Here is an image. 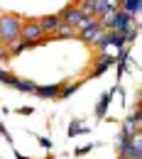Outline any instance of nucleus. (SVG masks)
I'll return each instance as SVG.
<instances>
[{
    "label": "nucleus",
    "instance_id": "423d86ee",
    "mask_svg": "<svg viewBox=\"0 0 142 159\" xmlns=\"http://www.w3.org/2000/svg\"><path fill=\"white\" fill-rule=\"evenodd\" d=\"M142 125V115H140V105L135 108V113L132 115H127L125 122H122V135H132V132H137Z\"/></svg>",
    "mask_w": 142,
    "mask_h": 159
},
{
    "label": "nucleus",
    "instance_id": "a211bd4d",
    "mask_svg": "<svg viewBox=\"0 0 142 159\" xmlns=\"http://www.w3.org/2000/svg\"><path fill=\"white\" fill-rule=\"evenodd\" d=\"M79 132H88V125H83V122H71V127H69V135H79Z\"/></svg>",
    "mask_w": 142,
    "mask_h": 159
},
{
    "label": "nucleus",
    "instance_id": "39448f33",
    "mask_svg": "<svg viewBox=\"0 0 142 159\" xmlns=\"http://www.w3.org/2000/svg\"><path fill=\"white\" fill-rule=\"evenodd\" d=\"M115 64V57H110V54H105V52H101L98 57H96V64H93V71H91V76L96 79V76H101V74H105L110 66Z\"/></svg>",
    "mask_w": 142,
    "mask_h": 159
},
{
    "label": "nucleus",
    "instance_id": "f03ea898",
    "mask_svg": "<svg viewBox=\"0 0 142 159\" xmlns=\"http://www.w3.org/2000/svg\"><path fill=\"white\" fill-rule=\"evenodd\" d=\"M20 39H25L30 47H39V44H47L49 37L44 34V30L39 27V22H37V20H27V17H22Z\"/></svg>",
    "mask_w": 142,
    "mask_h": 159
},
{
    "label": "nucleus",
    "instance_id": "2eb2a0df",
    "mask_svg": "<svg viewBox=\"0 0 142 159\" xmlns=\"http://www.w3.org/2000/svg\"><path fill=\"white\" fill-rule=\"evenodd\" d=\"M108 103H110V93H105L101 100H98V105H96V115L103 118V113H105V108H108Z\"/></svg>",
    "mask_w": 142,
    "mask_h": 159
},
{
    "label": "nucleus",
    "instance_id": "7ed1b4c3",
    "mask_svg": "<svg viewBox=\"0 0 142 159\" xmlns=\"http://www.w3.org/2000/svg\"><path fill=\"white\" fill-rule=\"evenodd\" d=\"M59 17H61L64 22H66V25L76 27V25H79V22H81L83 17H86V12H83L81 7H76V5H66V7H64V10L59 12Z\"/></svg>",
    "mask_w": 142,
    "mask_h": 159
},
{
    "label": "nucleus",
    "instance_id": "dca6fc26",
    "mask_svg": "<svg viewBox=\"0 0 142 159\" xmlns=\"http://www.w3.org/2000/svg\"><path fill=\"white\" fill-rule=\"evenodd\" d=\"M91 25H96V15H86L79 25H76V32H83L86 27H91Z\"/></svg>",
    "mask_w": 142,
    "mask_h": 159
},
{
    "label": "nucleus",
    "instance_id": "9d476101",
    "mask_svg": "<svg viewBox=\"0 0 142 159\" xmlns=\"http://www.w3.org/2000/svg\"><path fill=\"white\" fill-rule=\"evenodd\" d=\"M59 88L61 86H37L34 96H39V98H59Z\"/></svg>",
    "mask_w": 142,
    "mask_h": 159
},
{
    "label": "nucleus",
    "instance_id": "1a4fd4ad",
    "mask_svg": "<svg viewBox=\"0 0 142 159\" xmlns=\"http://www.w3.org/2000/svg\"><path fill=\"white\" fill-rule=\"evenodd\" d=\"M79 32H76V27H71V25H66V22L61 20V25L57 27V32L49 37V39H74Z\"/></svg>",
    "mask_w": 142,
    "mask_h": 159
},
{
    "label": "nucleus",
    "instance_id": "6e6552de",
    "mask_svg": "<svg viewBox=\"0 0 142 159\" xmlns=\"http://www.w3.org/2000/svg\"><path fill=\"white\" fill-rule=\"evenodd\" d=\"M37 22H39V27L44 30V34L49 37V34L57 32V27L61 25V17H59V15H44V17H39Z\"/></svg>",
    "mask_w": 142,
    "mask_h": 159
},
{
    "label": "nucleus",
    "instance_id": "ddd939ff",
    "mask_svg": "<svg viewBox=\"0 0 142 159\" xmlns=\"http://www.w3.org/2000/svg\"><path fill=\"white\" fill-rule=\"evenodd\" d=\"M108 10V2L105 0H93V7H91V15H96V17H101L103 12Z\"/></svg>",
    "mask_w": 142,
    "mask_h": 159
},
{
    "label": "nucleus",
    "instance_id": "4468645a",
    "mask_svg": "<svg viewBox=\"0 0 142 159\" xmlns=\"http://www.w3.org/2000/svg\"><path fill=\"white\" fill-rule=\"evenodd\" d=\"M140 2H142V0H122V10H127L130 15H137Z\"/></svg>",
    "mask_w": 142,
    "mask_h": 159
},
{
    "label": "nucleus",
    "instance_id": "f3484780",
    "mask_svg": "<svg viewBox=\"0 0 142 159\" xmlns=\"http://www.w3.org/2000/svg\"><path fill=\"white\" fill-rule=\"evenodd\" d=\"M79 91V83H71V86H64V88H59V98H69L71 93H76Z\"/></svg>",
    "mask_w": 142,
    "mask_h": 159
},
{
    "label": "nucleus",
    "instance_id": "aec40b11",
    "mask_svg": "<svg viewBox=\"0 0 142 159\" xmlns=\"http://www.w3.org/2000/svg\"><path fill=\"white\" fill-rule=\"evenodd\" d=\"M12 81H15V74H10V71H5V69L0 66V83H7V86H10Z\"/></svg>",
    "mask_w": 142,
    "mask_h": 159
},
{
    "label": "nucleus",
    "instance_id": "f257e3e1",
    "mask_svg": "<svg viewBox=\"0 0 142 159\" xmlns=\"http://www.w3.org/2000/svg\"><path fill=\"white\" fill-rule=\"evenodd\" d=\"M20 27H22L20 15H15V12L0 15V37H2V44H10V42L20 39Z\"/></svg>",
    "mask_w": 142,
    "mask_h": 159
},
{
    "label": "nucleus",
    "instance_id": "9b49d317",
    "mask_svg": "<svg viewBox=\"0 0 142 159\" xmlns=\"http://www.w3.org/2000/svg\"><path fill=\"white\" fill-rule=\"evenodd\" d=\"M7 49H10V57H20L22 52H27V49H32V47H30L25 39H15V42L7 44Z\"/></svg>",
    "mask_w": 142,
    "mask_h": 159
},
{
    "label": "nucleus",
    "instance_id": "412c9836",
    "mask_svg": "<svg viewBox=\"0 0 142 159\" xmlns=\"http://www.w3.org/2000/svg\"><path fill=\"white\" fill-rule=\"evenodd\" d=\"M108 2V10H120L122 7V0H105Z\"/></svg>",
    "mask_w": 142,
    "mask_h": 159
},
{
    "label": "nucleus",
    "instance_id": "20e7f679",
    "mask_svg": "<svg viewBox=\"0 0 142 159\" xmlns=\"http://www.w3.org/2000/svg\"><path fill=\"white\" fill-rule=\"evenodd\" d=\"M130 27H135V15H130L127 10H118L115 12V22H113V30L115 32H127Z\"/></svg>",
    "mask_w": 142,
    "mask_h": 159
},
{
    "label": "nucleus",
    "instance_id": "0eeeda50",
    "mask_svg": "<svg viewBox=\"0 0 142 159\" xmlns=\"http://www.w3.org/2000/svg\"><path fill=\"white\" fill-rule=\"evenodd\" d=\"M101 34H103V30L98 27V22H96V25H91V27H86L83 32H79L76 37H79L81 42H86L88 47H93V44H96V39H98Z\"/></svg>",
    "mask_w": 142,
    "mask_h": 159
},
{
    "label": "nucleus",
    "instance_id": "6ab92c4d",
    "mask_svg": "<svg viewBox=\"0 0 142 159\" xmlns=\"http://www.w3.org/2000/svg\"><path fill=\"white\" fill-rule=\"evenodd\" d=\"M10 49H7V44H0V66H5V64H10Z\"/></svg>",
    "mask_w": 142,
    "mask_h": 159
},
{
    "label": "nucleus",
    "instance_id": "5701e85b",
    "mask_svg": "<svg viewBox=\"0 0 142 159\" xmlns=\"http://www.w3.org/2000/svg\"><path fill=\"white\" fill-rule=\"evenodd\" d=\"M0 44H2V37H0Z\"/></svg>",
    "mask_w": 142,
    "mask_h": 159
},
{
    "label": "nucleus",
    "instance_id": "4be33fe9",
    "mask_svg": "<svg viewBox=\"0 0 142 159\" xmlns=\"http://www.w3.org/2000/svg\"><path fill=\"white\" fill-rule=\"evenodd\" d=\"M86 152H91V144H86V147H79V149H76V154H86Z\"/></svg>",
    "mask_w": 142,
    "mask_h": 159
},
{
    "label": "nucleus",
    "instance_id": "f8f14e48",
    "mask_svg": "<svg viewBox=\"0 0 142 159\" xmlns=\"http://www.w3.org/2000/svg\"><path fill=\"white\" fill-rule=\"evenodd\" d=\"M10 86L17 88V91H22V93H34V88H37V83H32V81H20L17 76H15V81H12Z\"/></svg>",
    "mask_w": 142,
    "mask_h": 159
}]
</instances>
